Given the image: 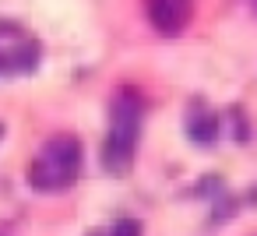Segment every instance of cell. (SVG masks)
I'll return each mask as SVG.
<instances>
[{
  "instance_id": "obj_1",
  "label": "cell",
  "mask_w": 257,
  "mask_h": 236,
  "mask_svg": "<svg viewBox=\"0 0 257 236\" xmlns=\"http://www.w3.org/2000/svg\"><path fill=\"white\" fill-rule=\"evenodd\" d=\"M141 120H145V92L134 85H120L109 99V134L99 152V162L109 176H127L134 169Z\"/></svg>"
},
{
  "instance_id": "obj_2",
  "label": "cell",
  "mask_w": 257,
  "mask_h": 236,
  "mask_svg": "<svg viewBox=\"0 0 257 236\" xmlns=\"http://www.w3.org/2000/svg\"><path fill=\"white\" fill-rule=\"evenodd\" d=\"M85 162V148L74 134H53L46 138V145L39 148V155L25 166V180L32 190L39 194H53V190H67Z\"/></svg>"
},
{
  "instance_id": "obj_3",
  "label": "cell",
  "mask_w": 257,
  "mask_h": 236,
  "mask_svg": "<svg viewBox=\"0 0 257 236\" xmlns=\"http://www.w3.org/2000/svg\"><path fill=\"white\" fill-rule=\"evenodd\" d=\"M190 15H194V8L187 4V0H148V4H145L148 25L162 39H176L190 25Z\"/></svg>"
},
{
  "instance_id": "obj_4",
  "label": "cell",
  "mask_w": 257,
  "mask_h": 236,
  "mask_svg": "<svg viewBox=\"0 0 257 236\" xmlns=\"http://www.w3.org/2000/svg\"><path fill=\"white\" fill-rule=\"evenodd\" d=\"M183 127H187V138L201 148H211L218 138H222V116L215 109H208V102L201 95H194L187 102V116H183Z\"/></svg>"
},
{
  "instance_id": "obj_5",
  "label": "cell",
  "mask_w": 257,
  "mask_h": 236,
  "mask_svg": "<svg viewBox=\"0 0 257 236\" xmlns=\"http://www.w3.org/2000/svg\"><path fill=\"white\" fill-rule=\"evenodd\" d=\"M39 60H43V43L39 39H22V43H15L11 50H8V67H11V74H32L36 67H39Z\"/></svg>"
},
{
  "instance_id": "obj_6",
  "label": "cell",
  "mask_w": 257,
  "mask_h": 236,
  "mask_svg": "<svg viewBox=\"0 0 257 236\" xmlns=\"http://www.w3.org/2000/svg\"><path fill=\"white\" fill-rule=\"evenodd\" d=\"M225 120H229V134H232L236 145H246V141L253 138V131H250V116H246V109H243L239 102H232V106L225 109Z\"/></svg>"
},
{
  "instance_id": "obj_7",
  "label": "cell",
  "mask_w": 257,
  "mask_h": 236,
  "mask_svg": "<svg viewBox=\"0 0 257 236\" xmlns=\"http://www.w3.org/2000/svg\"><path fill=\"white\" fill-rule=\"evenodd\" d=\"M236 208H239V197L236 194H218L215 201H211V215H208V222L211 225H222V222H229L232 215H236Z\"/></svg>"
},
{
  "instance_id": "obj_8",
  "label": "cell",
  "mask_w": 257,
  "mask_h": 236,
  "mask_svg": "<svg viewBox=\"0 0 257 236\" xmlns=\"http://www.w3.org/2000/svg\"><path fill=\"white\" fill-rule=\"evenodd\" d=\"M190 194H194V197H208V201H215L218 194H225V180H222L218 173H208V176H201V180L194 183Z\"/></svg>"
},
{
  "instance_id": "obj_9",
  "label": "cell",
  "mask_w": 257,
  "mask_h": 236,
  "mask_svg": "<svg viewBox=\"0 0 257 236\" xmlns=\"http://www.w3.org/2000/svg\"><path fill=\"white\" fill-rule=\"evenodd\" d=\"M106 236H145V225L138 222V218H116L109 229H106Z\"/></svg>"
},
{
  "instance_id": "obj_10",
  "label": "cell",
  "mask_w": 257,
  "mask_h": 236,
  "mask_svg": "<svg viewBox=\"0 0 257 236\" xmlns=\"http://www.w3.org/2000/svg\"><path fill=\"white\" fill-rule=\"evenodd\" d=\"M0 39H8V43H22L25 39V29L11 18H0Z\"/></svg>"
},
{
  "instance_id": "obj_11",
  "label": "cell",
  "mask_w": 257,
  "mask_h": 236,
  "mask_svg": "<svg viewBox=\"0 0 257 236\" xmlns=\"http://www.w3.org/2000/svg\"><path fill=\"white\" fill-rule=\"evenodd\" d=\"M0 74H11V67H8V53L0 50Z\"/></svg>"
},
{
  "instance_id": "obj_12",
  "label": "cell",
  "mask_w": 257,
  "mask_h": 236,
  "mask_svg": "<svg viewBox=\"0 0 257 236\" xmlns=\"http://www.w3.org/2000/svg\"><path fill=\"white\" fill-rule=\"evenodd\" d=\"M246 201H250V204H257V187H250V190H246Z\"/></svg>"
},
{
  "instance_id": "obj_13",
  "label": "cell",
  "mask_w": 257,
  "mask_h": 236,
  "mask_svg": "<svg viewBox=\"0 0 257 236\" xmlns=\"http://www.w3.org/2000/svg\"><path fill=\"white\" fill-rule=\"evenodd\" d=\"M85 236H106V229H88Z\"/></svg>"
},
{
  "instance_id": "obj_14",
  "label": "cell",
  "mask_w": 257,
  "mask_h": 236,
  "mask_svg": "<svg viewBox=\"0 0 257 236\" xmlns=\"http://www.w3.org/2000/svg\"><path fill=\"white\" fill-rule=\"evenodd\" d=\"M253 15H257V4H253Z\"/></svg>"
}]
</instances>
